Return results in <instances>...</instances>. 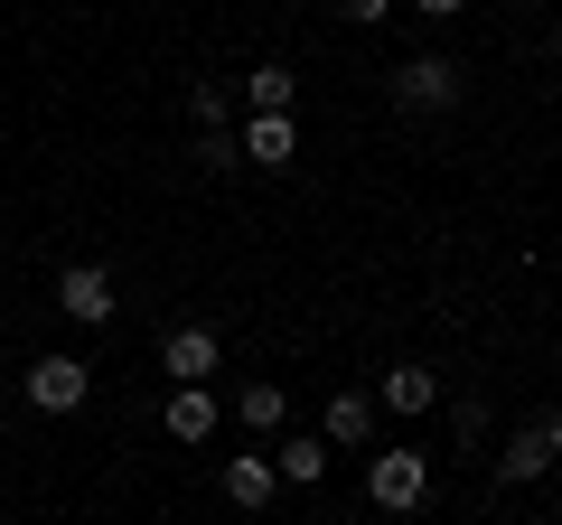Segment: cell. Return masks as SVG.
Segmentation results:
<instances>
[{"instance_id":"cell-5","label":"cell","mask_w":562,"mask_h":525,"mask_svg":"<svg viewBox=\"0 0 562 525\" xmlns=\"http://www.w3.org/2000/svg\"><path fill=\"white\" fill-rule=\"evenodd\" d=\"M235 142H244V169H291L301 160V122L291 113H244Z\"/></svg>"},{"instance_id":"cell-9","label":"cell","mask_w":562,"mask_h":525,"mask_svg":"<svg viewBox=\"0 0 562 525\" xmlns=\"http://www.w3.org/2000/svg\"><path fill=\"white\" fill-rule=\"evenodd\" d=\"M272 469H281V488H319L328 479V432H291L272 450Z\"/></svg>"},{"instance_id":"cell-19","label":"cell","mask_w":562,"mask_h":525,"mask_svg":"<svg viewBox=\"0 0 562 525\" xmlns=\"http://www.w3.org/2000/svg\"><path fill=\"white\" fill-rule=\"evenodd\" d=\"M413 10H422V20H460L469 0H413Z\"/></svg>"},{"instance_id":"cell-11","label":"cell","mask_w":562,"mask_h":525,"mask_svg":"<svg viewBox=\"0 0 562 525\" xmlns=\"http://www.w3.org/2000/svg\"><path fill=\"white\" fill-rule=\"evenodd\" d=\"M375 404H394V413H441V376H431V366H394V376L375 384Z\"/></svg>"},{"instance_id":"cell-18","label":"cell","mask_w":562,"mask_h":525,"mask_svg":"<svg viewBox=\"0 0 562 525\" xmlns=\"http://www.w3.org/2000/svg\"><path fill=\"white\" fill-rule=\"evenodd\" d=\"M338 20L347 29H375V20H394V0H338Z\"/></svg>"},{"instance_id":"cell-13","label":"cell","mask_w":562,"mask_h":525,"mask_svg":"<svg viewBox=\"0 0 562 525\" xmlns=\"http://www.w3.org/2000/svg\"><path fill=\"white\" fill-rule=\"evenodd\" d=\"M216 432V394L206 384H169V442H206Z\"/></svg>"},{"instance_id":"cell-2","label":"cell","mask_w":562,"mask_h":525,"mask_svg":"<svg viewBox=\"0 0 562 525\" xmlns=\"http://www.w3.org/2000/svg\"><path fill=\"white\" fill-rule=\"evenodd\" d=\"M460 66L450 57H403L394 76H384V94H394V113H450V103H460Z\"/></svg>"},{"instance_id":"cell-3","label":"cell","mask_w":562,"mask_h":525,"mask_svg":"<svg viewBox=\"0 0 562 525\" xmlns=\"http://www.w3.org/2000/svg\"><path fill=\"white\" fill-rule=\"evenodd\" d=\"M20 394H29L38 413H76L85 394H94V366H85V357H38V366L20 376Z\"/></svg>"},{"instance_id":"cell-12","label":"cell","mask_w":562,"mask_h":525,"mask_svg":"<svg viewBox=\"0 0 562 525\" xmlns=\"http://www.w3.org/2000/svg\"><path fill=\"white\" fill-rule=\"evenodd\" d=\"M291 103H301V76L281 57H262L254 76H244V113H291Z\"/></svg>"},{"instance_id":"cell-8","label":"cell","mask_w":562,"mask_h":525,"mask_svg":"<svg viewBox=\"0 0 562 525\" xmlns=\"http://www.w3.org/2000/svg\"><path fill=\"white\" fill-rule=\"evenodd\" d=\"M319 432H328V450H366L375 442V394H328Z\"/></svg>"},{"instance_id":"cell-16","label":"cell","mask_w":562,"mask_h":525,"mask_svg":"<svg viewBox=\"0 0 562 525\" xmlns=\"http://www.w3.org/2000/svg\"><path fill=\"white\" fill-rule=\"evenodd\" d=\"M225 113H235V94H225V85H188V122H198V132H216Z\"/></svg>"},{"instance_id":"cell-7","label":"cell","mask_w":562,"mask_h":525,"mask_svg":"<svg viewBox=\"0 0 562 525\" xmlns=\"http://www.w3.org/2000/svg\"><path fill=\"white\" fill-rule=\"evenodd\" d=\"M216 357H225L216 328H169V338H160V376L169 384H206V376H216Z\"/></svg>"},{"instance_id":"cell-14","label":"cell","mask_w":562,"mask_h":525,"mask_svg":"<svg viewBox=\"0 0 562 525\" xmlns=\"http://www.w3.org/2000/svg\"><path fill=\"white\" fill-rule=\"evenodd\" d=\"M281 413H291L281 384H244V432H281Z\"/></svg>"},{"instance_id":"cell-1","label":"cell","mask_w":562,"mask_h":525,"mask_svg":"<svg viewBox=\"0 0 562 525\" xmlns=\"http://www.w3.org/2000/svg\"><path fill=\"white\" fill-rule=\"evenodd\" d=\"M431 498V460H422V450H375V460H366V506H384V516H413V506Z\"/></svg>"},{"instance_id":"cell-6","label":"cell","mask_w":562,"mask_h":525,"mask_svg":"<svg viewBox=\"0 0 562 525\" xmlns=\"http://www.w3.org/2000/svg\"><path fill=\"white\" fill-rule=\"evenodd\" d=\"M57 310L85 320V328H103V320H113V272H103V262H66V272H57Z\"/></svg>"},{"instance_id":"cell-4","label":"cell","mask_w":562,"mask_h":525,"mask_svg":"<svg viewBox=\"0 0 562 525\" xmlns=\"http://www.w3.org/2000/svg\"><path fill=\"white\" fill-rule=\"evenodd\" d=\"M553 460H562V413H543V423H525L516 442L497 450V479H506V488H535Z\"/></svg>"},{"instance_id":"cell-17","label":"cell","mask_w":562,"mask_h":525,"mask_svg":"<svg viewBox=\"0 0 562 525\" xmlns=\"http://www.w3.org/2000/svg\"><path fill=\"white\" fill-rule=\"evenodd\" d=\"M450 432H460V450L487 442V404H479V394H469V404H450Z\"/></svg>"},{"instance_id":"cell-10","label":"cell","mask_w":562,"mask_h":525,"mask_svg":"<svg viewBox=\"0 0 562 525\" xmlns=\"http://www.w3.org/2000/svg\"><path fill=\"white\" fill-rule=\"evenodd\" d=\"M225 498H235L244 516H262V506L281 498V469H272V460H254V450H244V460H225Z\"/></svg>"},{"instance_id":"cell-15","label":"cell","mask_w":562,"mask_h":525,"mask_svg":"<svg viewBox=\"0 0 562 525\" xmlns=\"http://www.w3.org/2000/svg\"><path fill=\"white\" fill-rule=\"evenodd\" d=\"M198 169H216V179H235V169H244V142L225 132V122H216V132H198Z\"/></svg>"}]
</instances>
